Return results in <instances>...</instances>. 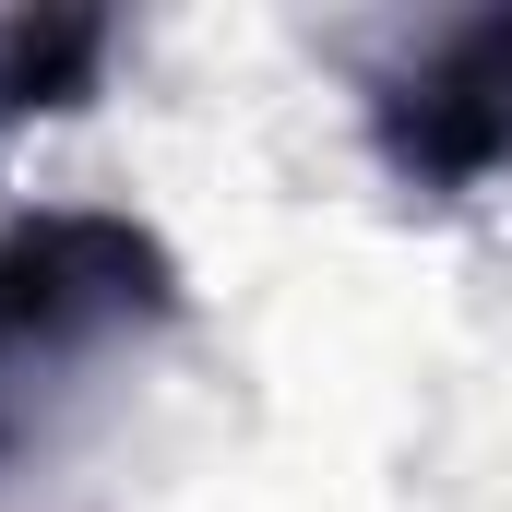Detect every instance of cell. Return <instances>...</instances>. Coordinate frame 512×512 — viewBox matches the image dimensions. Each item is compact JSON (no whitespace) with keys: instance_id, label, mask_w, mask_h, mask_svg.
<instances>
[{"instance_id":"6da1fadb","label":"cell","mask_w":512,"mask_h":512,"mask_svg":"<svg viewBox=\"0 0 512 512\" xmlns=\"http://www.w3.org/2000/svg\"><path fill=\"white\" fill-rule=\"evenodd\" d=\"M191 310L179 251L120 203H36L0 227V465L48 453Z\"/></svg>"},{"instance_id":"7a4b0ae2","label":"cell","mask_w":512,"mask_h":512,"mask_svg":"<svg viewBox=\"0 0 512 512\" xmlns=\"http://www.w3.org/2000/svg\"><path fill=\"white\" fill-rule=\"evenodd\" d=\"M370 155L417 203H477L512 179V12L429 24L370 72Z\"/></svg>"},{"instance_id":"3957f363","label":"cell","mask_w":512,"mask_h":512,"mask_svg":"<svg viewBox=\"0 0 512 512\" xmlns=\"http://www.w3.org/2000/svg\"><path fill=\"white\" fill-rule=\"evenodd\" d=\"M108 60H120L108 12H0V131L84 108L108 84Z\"/></svg>"}]
</instances>
